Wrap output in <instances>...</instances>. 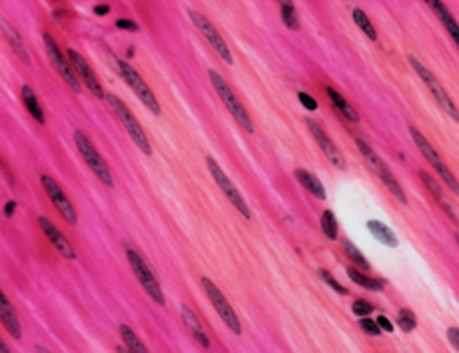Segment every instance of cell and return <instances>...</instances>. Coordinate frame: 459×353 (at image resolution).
<instances>
[{
	"instance_id": "obj_1",
	"label": "cell",
	"mask_w": 459,
	"mask_h": 353,
	"mask_svg": "<svg viewBox=\"0 0 459 353\" xmlns=\"http://www.w3.org/2000/svg\"><path fill=\"white\" fill-rule=\"evenodd\" d=\"M355 146H357V149H359L361 156H363V160H364V163L368 166V169H370L371 173H373L375 176L380 180V183L384 185L388 190H390L391 196H393L398 203H402V204L407 203V196H405L404 188H402V185L398 183L397 178L391 174V170L388 169L386 163H384V161L378 158V154L375 153V151L371 149L366 142H363V140H359V139L355 140Z\"/></svg>"
},
{
	"instance_id": "obj_2",
	"label": "cell",
	"mask_w": 459,
	"mask_h": 353,
	"mask_svg": "<svg viewBox=\"0 0 459 353\" xmlns=\"http://www.w3.org/2000/svg\"><path fill=\"white\" fill-rule=\"evenodd\" d=\"M209 77H210V83H212V86L216 88V93L219 96V99L223 100L224 108H226L228 112H230V115L236 119V122L239 124L240 127H243L246 133H253V122H251L250 115H248L246 108H244V104L240 103V99L237 97V93L233 92V88L230 85H228L226 81H224V77L221 76L219 72H216V70H209Z\"/></svg>"
},
{
	"instance_id": "obj_3",
	"label": "cell",
	"mask_w": 459,
	"mask_h": 353,
	"mask_svg": "<svg viewBox=\"0 0 459 353\" xmlns=\"http://www.w3.org/2000/svg\"><path fill=\"white\" fill-rule=\"evenodd\" d=\"M105 99H106V103L110 104V108L113 110V113H115L117 119H119V122L122 124V127L126 129V133L129 134V139L133 140V144H135V146L139 147L144 154H146V156H151V154H153V147H151L149 139H147L146 131L142 129V126H140L139 120L135 119V115L129 112V108H127L126 104L119 99V97L113 96V93H105Z\"/></svg>"
},
{
	"instance_id": "obj_4",
	"label": "cell",
	"mask_w": 459,
	"mask_h": 353,
	"mask_svg": "<svg viewBox=\"0 0 459 353\" xmlns=\"http://www.w3.org/2000/svg\"><path fill=\"white\" fill-rule=\"evenodd\" d=\"M115 65H117V72H119V76L122 77L124 83H126V85L133 90V93L139 97L140 103H142L144 106H146L147 110L153 113V115H156V117L162 115V108H160L158 99L155 97V93L151 92V88L147 86L146 81L142 79V76H140V74L136 72V70L133 69L129 63L122 62V59H115Z\"/></svg>"
},
{
	"instance_id": "obj_5",
	"label": "cell",
	"mask_w": 459,
	"mask_h": 353,
	"mask_svg": "<svg viewBox=\"0 0 459 353\" xmlns=\"http://www.w3.org/2000/svg\"><path fill=\"white\" fill-rule=\"evenodd\" d=\"M74 142H76L79 154L83 156V160H85L86 166L90 167V170L95 174L97 180L105 185V187L113 188V176H112V173H110L108 163L105 161V158L100 156L99 151L95 149V146L92 144V140H90L81 129H76L74 131Z\"/></svg>"
},
{
	"instance_id": "obj_6",
	"label": "cell",
	"mask_w": 459,
	"mask_h": 353,
	"mask_svg": "<svg viewBox=\"0 0 459 353\" xmlns=\"http://www.w3.org/2000/svg\"><path fill=\"white\" fill-rule=\"evenodd\" d=\"M409 65L413 66V70L417 72V76L424 81V85L427 86L429 92L434 96V99L438 100V104L441 106V110H443L447 115H451L452 120H455V122H458L459 120L458 108H455L454 100L451 99V96H448L447 90H445V86L440 85V81L436 79V76H434V74H432L431 70H429L427 66L420 62V59L414 58V56H409Z\"/></svg>"
},
{
	"instance_id": "obj_7",
	"label": "cell",
	"mask_w": 459,
	"mask_h": 353,
	"mask_svg": "<svg viewBox=\"0 0 459 353\" xmlns=\"http://www.w3.org/2000/svg\"><path fill=\"white\" fill-rule=\"evenodd\" d=\"M207 167H209L214 181H216L217 187L221 188V192L224 194V197H226V199L233 204V208H236V210L243 215L244 219H251V210H250V207H248L246 201H244L243 194L237 190V187L233 185V181L226 176V173L221 169V166L216 161V158L207 156Z\"/></svg>"
},
{
	"instance_id": "obj_8",
	"label": "cell",
	"mask_w": 459,
	"mask_h": 353,
	"mask_svg": "<svg viewBox=\"0 0 459 353\" xmlns=\"http://www.w3.org/2000/svg\"><path fill=\"white\" fill-rule=\"evenodd\" d=\"M126 257H127V262H129V265H132L133 273H135L136 280L140 282V285L144 287V291L149 294L151 300L158 305H165V294H163L162 287H160V284H158V280L155 278V274L151 273V269H149V265H147V262L144 260V258L140 257L135 250H129V248H127V251H126Z\"/></svg>"
},
{
	"instance_id": "obj_9",
	"label": "cell",
	"mask_w": 459,
	"mask_h": 353,
	"mask_svg": "<svg viewBox=\"0 0 459 353\" xmlns=\"http://www.w3.org/2000/svg\"><path fill=\"white\" fill-rule=\"evenodd\" d=\"M201 285H203V289H205L210 303H212V307L216 308V312L219 314V318L223 319L224 325H226V327L230 328L236 335H240V332H243V328H240V321L239 318H237L233 307L230 305V301L226 300V296L221 292V289L217 287L210 278L207 277L201 278Z\"/></svg>"
},
{
	"instance_id": "obj_10",
	"label": "cell",
	"mask_w": 459,
	"mask_h": 353,
	"mask_svg": "<svg viewBox=\"0 0 459 353\" xmlns=\"http://www.w3.org/2000/svg\"><path fill=\"white\" fill-rule=\"evenodd\" d=\"M409 134H411V139H413V142L417 144L418 149H420V153L424 154L425 160H427L429 163H431V166L434 167V170H436V173L440 174L441 180L445 181V185H447V187H451L452 192H458V181H455L454 174H452L451 169H448V167L445 166L443 160H441V156L438 154V151L434 149V147H432V144L429 142V140L425 139L424 134H422V131L417 129L414 126L409 127Z\"/></svg>"
},
{
	"instance_id": "obj_11",
	"label": "cell",
	"mask_w": 459,
	"mask_h": 353,
	"mask_svg": "<svg viewBox=\"0 0 459 353\" xmlns=\"http://www.w3.org/2000/svg\"><path fill=\"white\" fill-rule=\"evenodd\" d=\"M187 15H189L190 22L194 23V27H196L197 31L205 36V40L210 43V47L219 54V58L223 59L224 63H228V65H232L233 58H232V52H230V47H228V43L224 42L221 33L214 27V23L210 22L205 15L194 11V9H187Z\"/></svg>"
},
{
	"instance_id": "obj_12",
	"label": "cell",
	"mask_w": 459,
	"mask_h": 353,
	"mask_svg": "<svg viewBox=\"0 0 459 353\" xmlns=\"http://www.w3.org/2000/svg\"><path fill=\"white\" fill-rule=\"evenodd\" d=\"M43 43H45V50L49 54L50 63L54 65V69L58 70V74L62 76V79L65 81L66 85L74 90L76 93H81V81L78 79L76 72H74L72 65H70L69 58H65V54L62 52V49L58 47V43L54 42V38L50 35H43Z\"/></svg>"
},
{
	"instance_id": "obj_13",
	"label": "cell",
	"mask_w": 459,
	"mask_h": 353,
	"mask_svg": "<svg viewBox=\"0 0 459 353\" xmlns=\"http://www.w3.org/2000/svg\"><path fill=\"white\" fill-rule=\"evenodd\" d=\"M40 181H42L43 190L47 192L49 199L52 201V204H54L56 210L59 212V215H62L66 223L72 224V226H76V224H78V212H76L74 204L70 203V199L66 197V194L63 192V188L59 187L58 181H56L54 178H50L49 174H42Z\"/></svg>"
},
{
	"instance_id": "obj_14",
	"label": "cell",
	"mask_w": 459,
	"mask_h": 353,
	"mask_svg": "<svg viewBox=\"0 0 459 353\" xmlns=\"http://www.w3.org/2000/svg\"><path fill=\"white\" fill-rule=\"evenodd\" d=\"M66 58H69L70 65H72V69H74V72H76V76H78V79L83 81V85H85L86 88L93 93V97H97V99H105V90H103V85H100L99 77L95 76L93 69L88 65V62L83 58L81 54H79L78 50L69 49V52H66Z\"/></svg>"
},
{
	"instance_id": "obj_15",
	"label": "cell",
	"mask_w": 459,
	"mask_h": 353,
	"mask_svg": "<svg viewBox=\"0 0 459 353\" xmlns=\"http://www.w3.org/2000/svg\"><path fill=\"white\" fill-rule=\"evenodd\" d=\"M305 122H307V127L310 129V134L314 137V140H316V144L320 146V149L323 151L325 156L328 158V161H330V163H332L334 167H337L339 170H344V167H347L344 156L341 154V151L337 149L336 144H334L332 140L328 139V134L325 133L323 127H321L320 124H318L316 120H313V119H307Z\"/></svg>"
},
{
	"instance_id": "obj_16",
	"label": "cell",
	"mask_w": 459,
	"mask_h": 353,
	"mask_svg": "<svg viewBox=\"0 0 459 353\" xmlns=\"http://www.w3.org/2000/svg\"><path fill=\"white\" fill-rule=\"evenodd\" d=\"M38 224H40V228H42L43 233H45V237L49 238L50 244H52V248H54V250L58 251L63 258H66V260H76V258H78V255H76V251H74V248H72V244L69 242V238H66L65 235H63L62 231L54 226V224L50 223L47 217H43V215L42 217H38Z\"/></svg>"
},
{
	"instance_id": "obj_17",
	"label": "cell",
	"mask_w": 459,
	"mask_h": 353,
	"mask_svg": "<svg viewBox=\"0 0 459 353\" xmlns=\"http://www.w3.org/2000/svg\"><path fill=\"white\" fill-rule=\"evenodd\" d=\"M0 323L2 327L8 330V334L11 335L13 339H22V325H20V319L16 316L15 307L11 305V301L8 300V296L2 292L0 289Z\"/></svg>"
},
{
	"instance_id": "obj_18",
	"label": "cell",
	"mask_w": 459,
	"mask_h": 353,
	"mask_svg": "<svg viewBox=\"0 0 459 353\" xmlns=\"http://www.w3.org/2000/svg\"><path fill=\"white\" fill-rule=\"evenodd\" d=\"M0 29H2L6 40H8V43L11 45L13 52H15L23 63H31V56H29L28 49H25V43H23V40H22V36H20L18 29H16V27L13 25V23L9 22L8 18H4L2 15H0Z\"/></svg>"
},
{
	"instance_id": "obj_19",
	"label": "cell",
	"mask_w": 459,
	"mask_h": 353,
	"mask_svg": "<svg viewBox=\"0 0 459 353\" xmlns=\"http://www.w3.org/2000/svg\"><path fill=\"white\" fill-rule=\"evenodd\" d=\"M425 6H427L429 9H431L434 15H436V18L440 20L441 25L445 27V31L448 33V36H451V40L454 43L459 42V35H458V23H455L454 16H452V13L448 11L447 6L441 2V0H424Z\"/></svg>"
},
{
	"instance_id": "obj_20",
	"label": "cell",
	"mask_w": 459,
	"mask_h": 353,
	"mask_svg": "<svg viewBox=\"0 0 459 353\" xmlns=\"http://www.w3.org/2000/svg\"><path fill=\"white\" fill-rule=\"evenodd\" d=\"M180 314H182L183 325H185L187 330L190 332V335L194 337V341H196L197 345L203 346L205 349H209L210 339H209V335L205 334V330H203V327H201L199 319H197V316L194 314L192 308H189L187 305H182V307H180Z\"/></svg>"
},
{
	"instance_id": "obj_21",
	"label": "cell",
	"mask_w": 459,
	"mask_h": 353,
	"mask_svg": "<svg viewBox=\"0 0 459 353\" xmlns=\"http://www.w3.org/2000/svg\"><path fill=\"white\" fill-rule=\"evenodd\" d=\"M420 178H422V181H424V183H425V187H427L429 190H431L432 196L436 197L438 203L441 204V208H443V210L447 212L448 217H451V219H452V223H458V217H455V212H454V208L451 207V203H448L447 196H445L443 187H441V185L438 183V181L434 180V178H432L431 174L427 173V170H420Z\"/></svg>"
},
{
	"instance_id": "obj_22",
	"label": "cell",
	"mask_w": 459,
	"mask_h": 353,
	"mask_svg": "<svg viewBox=\"0 0 459 353\" xmlns=\"http://www.w3.org/2000/svg\"><path fill=\"white\" fill-rule=\"evenodd\" d=\"M294 176H296V180L300 181L301 187H303L309 194H313L316 199H320V201L327 199V190H325L323 183H321V181L318 180L313 173H309V170H303V169H298V170H294Z\"/></svg>"
},
{
	"instance_id": "obj_23",
	"label": "cell",
	"mask_w": 459,
	"mask_h": 353,
	"mask_svg": "<svg viewBox=\"0 0 459 353\" xmlns=\"http://www.w3.org/2000/svg\"><path fill=\"white\" fill-rule=\"evenodd\" d=\"M366 228L368 231L373 235V238H377V241L380 242V244H384V246H390V248L398 246V237L395 235V231L391 230L388 224L380 223V221L377 219H370L366 223Z\"/></svg>"
},
{
	"instance_id": "obj_24",
	"label": "cell",
	"mask_w": 459,
	"mask_h": 353,
	"mask_svg": "<svg viewBox=\"0 0 459 353\" xmlns=\"http://www.w3.org/2000/svg\"><path fill=\"white\" fill-rule=\"evenodd\" d=\"M327 96L330 97V100H332V104L336 106V110L344 117V119H348L350 122H354V124L359 122L361 120L359 113L355 112V108L351 106V104L348 103V100L344 99V97L341 96L336 88H332V86H327Z\"/></svg>"
},
{
	"instance_id": "obj_25",
	"label": "cell",
	"mask_w": 459,
	"mask_h": 353,
	"mask_svg": "<svg viewBox=\"0 0 459 353\" xmlns=\"http://www.w3.org/2000/svg\"><path fill=\"white\" fill-rule=\"evenodd\" d=\"M347 274L354 284H357L359 287L366 289L370 292H382L384 291V282L382 280H375V278L368 277L366 273H363L361 269L354 267V265H348L347 267Z\"/></svg>"
},
{
	"instance_id": "obj_26",
	"label": "cell",
	"mask_w": 459,
	"mask_h": 353,
	"mask_svg": "<svg viewBox=\"0 0 459 353\" xmlns=\"http://www.w3.org/2000/svg\"><path fill=\"white\" fill-rule=\"evenodd\" d=\"M22 103L25 106V110L29 112V115L36 120L38 124H45V113L43 108L40 106V100L36 97V93L33 92V88L29 85L22 86Z\"/></svg>"
},
{
	"instance_id": "obj_27",
	"label": "cell",
	"mask_w": 459,
	"mask_h": 353,
	"mask_svg": "<svg viewBox=\"0 0 459 353\" xmlns=\"http://www.w3.org/2000/svg\"><path fill=\"white\" fill-rule=\"evenodd\" d=\"M119 330H120V335H122L124 345L127 346V352H133V353H147V352H149V349H147V346L144 345V342L139 339V335H136L135 332L132 330V328L127 327V325H120Z\"/></svg>"
},
{
	"instance_id": "obj_28",
	"label": "cell",
	"mask_w": 459,
	"mask_h": 353,
	"mask_svg": "<svg viewBox=\"0 0 459 353\" xmlns=\"http://www.w3.org/2000/svg\"><path fill=\"white\" fill-rule=\"evenodd\" d=\"M343 248H344V253H347L348 258H350V260L357 265V269H361L363 273H370L371 271L370 262L364 258V255L361 253V251L357 250V248H355L350 241H343Z\"/></svg>"
},
{
	"instance_id": "obj_29",
	"label": "cell",
	"mask_w": 459,
	"mask_h": 353,
	"mask_svg": "<svg viewBox=\"0 0 459 353\" xmlns=\"http://www.w3.org/2000/svg\"><path fill=\"white\" fill-rule=\"evenodd\" d=\"M351 16H354V22L357 23V27H359L361 31H363L364 35L371 40V42H377V31H375L373 23L370 22V18H368L366 13H364L363 9H354Z\"/></svg>"
},
{
	"instance_id": "obj_30",
	"label": "cell",
	"mask_w": 459,
	"mask_h": 353,
	"mask_svg": "<svg viewBox=\"0 0 459 353\" xmlns=\"http://www.w3.org/2000/svg\"><path fill=\"white\" fill-rule=\"evenodd\" d=\"M321 230H323L325 237L330 238V241H336L337 238V230H339V226H337L336 215L330 210H325L323 215H321Z\"/></svg>"
},
{
	"instance_id": "obj_31",
	"label": "cell",
	"mask_w": 459,
	"mask_h": 353,
	"mask_svg": "<svg viewBox=\"0 0 459 353\" xmlns=\"http://www.w3.org/2000/svg\"><path fill=\"white\" fill-rule=\"evenodd\" d=\"M397 323L405 334H409V332H413L414 328H417V316H414V312L411 311V308H402V311L398 312Z\"/></svg>"
},
{
	"instance_id": "obj_32",
	"label": "cell",
	"mask_w": 459,
	"mask_h": 353,
	"mask_svg": "<svg viewBox=\"0 0 459 353\" xmlns=\"http://www.w3.org/2000/svg\"><path fill=\"white\" fill-rule=\"evenodd\" d=\"M280 13H282V22L286 23L287 29H291V31L300 29V20H298L294 6H280Z\"/></svg>"
},
{
	"instance_id": "obj_33",
	"label": "cell",
	"mask_w": 459,
	"mask_h": 353,
	"mask_svg": "<svg viewBox=\"0 0 459 353\" xmlns=\"http://www.w3.org/2000/svg\"><path fill=\"white\" fill-rule=\"evenodd\" d=\"M318 274H320V278H321V280H323V282H325V284H327V285H330V287H332V289H334V291H336V292H337V294H341V296H347V294H348V291H347V289H344V287H343V285H341V284H339V282H337V280H336V278H334V277H332V274L328 273L327 269H320V271H318Z\"/></svg>"
},
{
	"instance_id": "obj_34",
	"label": "cell",
	"mask_w": 459,
	"mask_h": 353,
	"mask_svg": "<svg viewBox=\"0 0 459 353\" xmlns=\"http://www.w3.org/2000/svg\"><path fill=\"white\" fill-rule=\"evenodd\" d=\"M351 312H354L355 316H359V318L370 316L371 312H373V305L368 300H355L354 305H351Z\"/></svg>"
},
{
	"instance_id": "obj_35",
	"label": "cell",
	"mask_w": 459,
	"mask_h": 353,
	"mask_svg": "<svg viewBox=\"0 0 459 353\" xmlns=\"http://www.w3.org/2000/svg\"><path fill=\"white\" fill-rule=\"evenodd\" d=\"M359 327L363 328V332H366L368 335H380V327L377 325V321H373V319L370 318H361L359 319Z\"/></svg>"
},
{
	"instance_id": "obj_36",
	"label": "cell",
	"mask_w": 459,
	"mask_h": 353,
	"mask_svg": "<svg viewBox=\"0 0 459 353\" xmlns=\"http://www.w3.org/2000/svg\"><path fill=\"white\" fill-rule=\"evenodd\" d=\"M298 100H300L301 106H303L305 110H309V112H316V110H318V103L313 99V97L309 96V93L300 92V93H298Z\"/></svg>"
},
{
	"instance_id": "obj_37",
	"label": "cell",
	"mask_w": 459,
	"mask_h": 353,
	"mask_svg": "<svg viewBox=\"0 0 459 353\" xmlns=\"http://www.w3.org/2000/svg\"><path fill=\"white\" fill-rule=\"evenodd\" d=\"M115 25H117V29H122V31H129V33H136L140 29L139 23L133 22V20H129V18H119L115 22Z\"/></svg>"
},
{
	"instance_id": "obj_38",
	"label": "cell",
	"mask_w": 459,
	"mask_h": 353,
	"mask_svg": "<svg viewBox=\"0 0 459 353\" xmlns=\"http://www.w3.org/2000/svg\"><path fill=\"white\" fill-rule=\"evenodd\" d=\"M447 337H448V341H451L452 348H454L455 352H458V349H459V330H458V328H455V327L448 328Z\"/></svg>"
},
{
	"instance_id": "obj_39",
	"label": "cell",
	"mask_w": 459,
	"mask_h": 353,
	"mask_svg": "<svg viewBox=\"0 0 459 353\" xmlns=\"http://www.w3.org/2000/svg\"><path fill=\"white\" fill-rule=\"evenodd\" d=\"M377 325L380 327V330L388 332V334H391V332H393V323H391L386 316H378Z\"/></svg>"
},
{
	"instance_id": "obj_40",
	"label": "cell",
	"mask_w": 459,
	"mask_h": 353,
	"mask_svg": "<svg viewBox=\"0 0 459 353\" xmlns=\"http://www.w3.org/2000/svg\"><path fill=\"white\" fill-rule=\"evenodd\" d=\"M15 208H16V201H8V203L4 204V215L6 217H13L15 215Z\"/></svg>"
},
{
	"instance_id": "obj_41",
	"label": "cell",
	"mask_w": 459,
	"mask_h": 353,
	"mask_svg": "<svg viewBox=\"0 0 459 353\" xmlns=\"http://www.w3.org/2000/svg\"><path fill=\"white\" fill-rule=\"evenodd\" d=\"M93 13H95L97 16H106L110 13V6L108 4H97L95 8H93Z\"/></svg>"
},
{
	"instance_id": "obj_42",
	"label": "cell",
	"mask_w": 459,
	"mask_h": 353,
	"mask_svg": "<svg viewBox=\"0 0 459 353\" xmlns=\"http://www.w3.org/2000/svg\"><path fill=\"white\" fill-rule=\"evenodd\" d=\"M9 352H11V349H9V346L6 345L4 339L0 337V353H9Z\"/></svg>"
},
{
	"instance_id": "obj_43",
	"label": "cell",
	"mask_w": 459,
	"mask_h": 353,
	"mask_svg": "<svg viewBox=\"0 0 459 353\" xmlns=\"http://www.w3.org/2000/svg\"><path fill=\"white\" fill-rule=\"evenodd\" d=\"M278 4H280V6H294L293 0H278Z\"/></svg>"
}]
</instances>
